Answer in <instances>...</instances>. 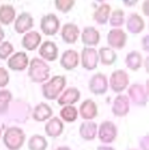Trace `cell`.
Here are the masks:
<instances>
[{"instance_id": "1", "label": "cell", "mask_w": 149, "mask_h": 150, "mask_svg": "<svg viewBox=\"0 0 149 150\" xmlns=\"http://www.w3.org/2000/svg\"><path fill=\"white\" fill-rule=\"evenodd\" d=\"M51 68L47 62L40 57H34L28 65V77L35 84H44L49 80Z\"/></svg>"}, {"instance_id": "2", "label": "cell", "mask_w": 149, "mask_h": 150, "mask_svg": "<svg viewBox=\"0 0 149 150\" xmlns=\"http://www.w3.org/2000/svg\"><path fill=\"white\" fill-rule=\"evenodd\" d=\"M65 86H67V77L61 74L53 76L43 84L41 93L47 100H57L65 89Z\"/></svg>"}, {"instance_id": "3", "label": "cell", "mask_w": 149, "mask_h": 150, "mask_svg": "<svg viewBox=\"0 0 149 150\" xmlns=\"http://www.w3.org/2000/svg\"><path fill=\"white\" fill-rule=\"evenodd\" d=\"M26 142V133L21 127H7L3 134V144L8 150H20Z\"/></svg>"}, {"instance_id": "4", "label": "cell", "mask_w": 149, "mask_h": 150, "mask_svg": "<svg viewBox=\"0 0 149 150\" xmlns=\"http://www.w3.org/2000/svg\"><path fill=\"white\" fill-rule=\"evenodd\" d=\"M108 82H109V88L112 89L115 93L121 94L125 89L129 88V76H128L127 71L117 69V71L112 72Z\"/></svg>"}, {"instance_id": "5", "label": "cell", "mask_w": 149, "mask_h": 150, "mask_svg": "<svg viewBox=\"0 0 149 150\" xmlns=\"http://www.w3.org/2000/svg\"><path fill=\"white\" fill-rule=\"evenodd\" d=\"M117 136H118V129L115 122L103 121L101 124L98 125L97 137L104 145H109V144H112V142H115Z\"/></svg>"}, {"instance_id": "6", "label": "cell", "mask_w": 149, "mask_h": 150, "mask_svg": "<svg viewBox=\"0 0 149 150\" xmlns=\"http://www.w3.org/2000/svg\"><path fill=\"white\" fill-rule=\"evenodd\" d=\"M60 28V19L55 13H47L40 20V29L47 36H55Z\"/></svg>"}, {"instance_id": "7", "label": "cell", "mask_w": 149, "mask_h": 150, "mask_svg": "<svg viewBox=\"0 0 149 150\" xmlns=\"http://www.w3.org/2000/svg\"><path fill=\"white\" fill-rule=\"evenodd\" d=\"M88 88L96 96H101L108 92L109 88V82H108V77L104 73H96L89 79L88 82Z\"/></svg>"}, {"instance_id": "8", "label": "cell", "mask_w": 149, "mask_h": 150, "mask_svg": "<svg viewBox=\"0 0 149 150\" xmlns=\"http://www.w3.org/2000/svg\"><path fill=\"white\" fill-rule=\"evenodd\" d=\"M128 98L129 101H132L136 106H145L146 102H148L149 97L145 92L144 85L135 82L128 88Z\"/></svg>"}, {"instance_id": "9", "label": "cell", "mask_w": 149, "mask_h": 150, "mask_svg": "<svg viewBox=\"0 0 149 150\" xmlns=\"http://www.w3.org/2000/svg\"><path fill=\"white\" fill-rule=\"evenodd\" d=\"M80 62L81 67L87 71H95L98 64V53L95 48L84 47L80 53Z\"/></svg>"}, {"instance_id": "10", "label": "cell", "mask_w": 149, "mask_h": 150, "mask_svg": "<svg viewBox=\"0 0 149 150\" xmlns=\"http://www.w3.org/2000/svg\"><path fill=\"white\" fill-rule=\"evenodd\" d=\"M127 40H128L127 33L121 28H112L107 35L108 47L112 48L113 51L115 49H123L127 45Z\"/></svg>"}, {"instance_id": "11", "label": "cell", "mask_w": 149, "mask_h": 150, "mask_svg": "<svg viewBox=\"0 0 149 150\" xmlns=\"http://www.w3.org/2000/svg\"><path fill=\"white\" fill-rule=\"evenodd\" d=\"M39 54L40 59H43L45 62L56 61L59 57V47L56 45L55 41L47 40V41L41 42V45L39 47Z\"/></svg>"}, {"instance_id": "12", "label": "cell", "mask_w": 149, "mask_h": 150, "mask_svg": "<svg viewBox=\"0 0 149 150\" xmlns=\"http://www.w3.org/2000/svg\"><path fill=\"white\" fill-rule=\"evenodd\" d=\"M14 28L16 33L26 35L34 28V17L29 12H21L14 21Z\"/></svg>"}, {"instance_id": "13", "label": "cell", "mask_w": 149, "mask_h": 150, "mask_svg": "<svg viewBox=\"0 0 149 150\" xmlns=\"http://www.w3.org/2000/svg\"><path fill=\"white\" fill-rule=\"evenodd\" d=\"M8 68L14 72H23L28 68L29 59L26 52H16L8 59Z\"/></svg>"}, {"instance_id": "14", "label": "cell", "mask_w": 149, "mask_h": 150, "mask_svg": "<svg viewBox=\"0 0 149 150\" xmlns=\"http://www.w3.org/2000/svg\"><path fill=\"white\" fill-rule=\"evenodd\" d=\"M130 110V101L125 94H117L112 102V113L116 117H125Z\"/></svg>"}, {"instance_id": "15", "label": "cell", "mask_w": 149, "mask_h": 150, "mask_svg": "<svg viewBox=\"0 0 149 150\" xmlns=\"http://www.w3.org/2000/svg\"><path fill=\"white\" fill-rule=\"evenodd\" d=\"M80 97H81V93H80L79 89L75 88V86H71V88L63 91V93L57 98V102H59L60 106H72L79 101Z\"/></svg>"}, {"instance_id": "16", "label": "cell", "mask_w": 149, "mask_h": 150, "mask_svg": "<svg viewBox=\"0 0 149 150\" xmlns=\"http://www.w3.org/2000/svg\"><path fill=\"white\" fill-rule=\"evenodd\" d=\"M97 114H98V108H97V104L93 100L88 98L81 102V105L79 108V116L84 121H93V118H96Z\"/></svg>"}, {"instance_id": "17", "label": "cell", "mask_w": 149, "mask_h": 150, "mask_svg": "<svg viewBox=\"0 0 149 150\" xmlns=\"http://www.w3.org/2000/svg\"><path fill=\"white\" fill-rule=\"evenodd\" d=\"M60 35L65 44H75L80 37V29L75 23H65L60 28Z\"/></svg>"}, {"instance_id": "18", "label": "cell", "mask_w": 149, "mask_h": 150, "mask_svg": "<svg viewBox=\"0 0 149 150\" xmlns=\"http://www.w3.org/2000/svg\"><path fill=\"white\" fill-rule=\"evenodd\" d=\"M80 62V54L75 49H67L60 57V65L65 71H73L79 65Z\"/></svg>"}, {"instance_id": "19", "label": "cell", "mask_w": 149, "mask_h": 150, "mask_svg": "<svg viewBox=\"0 0 149 150\" xmlns=\"http://www.w3.org/2000/svg\"><path fill=\"white\" fill-rule=\"evenodd\" d=\"M44 132L48 137L57 138V137H60L63 134V132H64V122L60 118H57V117H52V118H49L45 122Z\"/></svg>"}, {"instance_id": "20", "label": "cell", "mask_w": 149, "mask_h": 150, "mask_svg": "<svg viewBox=\"0 0 149 150\" xmlns=\"http://www.w3.org/2000/svg\"><path fill=\"white\" fill-rule=\"evenodd\" d=\"M80 37H81V41L85 47L93 48L100 42V37L101 36H100V32L95 27H85L83 29V32H80Z\"/></svg>"}, {"instance_id": "21", "label": "cell", "mask_w": 149, "mask_h": 150, "mask_svg": "<svg viewBox=\"0 0 149 150\" xmlns=\"http://www.w3.org/2000/svg\"><path fill=\"white\" fill-rule=\"evenodd\" d=\"M52 117H53V110H52L51 106L48 104H45V102L37 104L34 108V110H32V118L37 122L48 121V120L52 118Z\"/></svg>"}, {"instance_id": "22", "label": "cell", "mask_w": 149, "mask_h": 150, "mask_svg": "<svg viewBox=\"0 0 149 150\" xmlns=\"http://www.w3.org/2000/svg\"><path fill=\"white\" fill-rule=\"evenodd\" d=\"M125 25H127V29L129 33L138 35L145 28V21L138 13H130L128 16V19L125 20Z\"/></svg>"}, {"instance_id": "23", "label": "cell", "mask_w": 149, "mask_h": 150, "mask_svg": "<svg viewBox=\"0 0 149 150\" xmlns=\"http://www.w3.org/2000/svg\"><path fill=\"white\" fill-rule=\"evenodd\" d=\"M21 45L26 51H35L41 45V35L36 31L27 32L21 40Z\"/></svg>"}, {"instance_id": "24", "label": "cell", "mask_w": 149, "mask_h": 150, "mask_svg": "<svg viewBox=\"0 0 149 150\" xmlns=\"http://www.w3.org/2000/svg\"><path fill=\"white\" fill-rule=\"evenodd\" d=\"M97 124L95 121H83L79 127V134L84 141H93L97 137Z\"/></svg>"}, {"instance_id": "25", "label": "cell", "mask_w": 149, "mask_h": 150, "mask_svg": "<svg viewBox=\"0 0 149 150\" xmlns=\"http://www.w3.org/2000/svg\"><path fill=\"white\" fill-rule=\"evenodd\" d=\"M111 12H112V8H111L109 4L101 3L96 8V11L93 12V20L97 24H100V25H104V24L108 23V20H109Z\"/></svg>"}, {"instance_id": "26", "label": "cell", "mask_w": 149, "mask_h": 150, "mask_svg": "<svg viewBox=\"0 0 149 150\" xmlns=\"http://www.w3.org/2000/svg\"><path fill=\"white\" fill-rule=\"evenodd\" d=\"M98 53V62H101L103 65L105 67H111L113 65L117 60V54L109 47H101V48L97 51Z\"/></svg>"}, {"instance_id": "27", "label": "cell", "mask_w": 149, "mask_h": 150, "mask_svg": "<svg viewBox=\"0 0 149 150\" xmlns=\"http://www.w3.org/2000/svg\"><path fill=\"white\" fill-rule=\"evenodd\" d=\"M16 19V11L11 4L0 6V25H9Z\"/></svg>"}, {"instance_id": "28", "label": "cell", "mask_w": 149, "mask_h": 150, "mask_svg": "<svg viewBox=\"0 0 149 150\" xmlns=\"http://www.w3.org/2000/svg\"><path fill=\"white\" fill-rule=\"evenodd\" d=\"M143 54L137 51H130L129 53L125 56V65H127L128 69L130 71H138V69L143 67Z\"/></svg>"}, {"instance_id": "29", "label": "cell", "mask_w": 149, "mask_h": 150, "mask_svg": "<svg viewBox=\"0 0 149 150\" xmlns=\"http://www.w3.org/2000/svg\"><path fill=\"white\" fill-rule=\"evenodd\" d=\"M48 141L41 134H34L28 139V149L29 150H47Z\"/></svg>"}, {"instance_id": "30", "label": "cell", "mask_w": 149, "mask_h": 150, "mask_svg": "<svg viewBox=\"0 0 149 150\" xmlns=\"http://www.w3.org/2000/svg\"><path fill=\"white\" fill-rule=\"evenodd\" d=\"M12 101V92L8 89H0V116L8 113Z\"/></svg>"}, {"instance_id": "31", "label": "cell", "mask_w": 149, "mask_h": 150, "mask_svg": "<svg viewBox=\"0 0 149 150\" xmlns=\"http://www.w3.org/2000/svg\"><path fill=\"white\" fill-rule=\"evenodd\" d=\"M79 117V110H77L75 106H63L61 110H60V120H61L63 122H68V124H71V122H75L76 121V118Z\"/></svg>"}, {"instance_id": "32", "label": "cell", "mask_w": 149, "mask_h": 150, "mask_svg": "<svg viewBox=\"0 0 149 150\" xmlns=\"http://www.w3.org/2000/svg\"><path fill=\"white\" fill-rule=\"evenodd\" d=\"M108 24H109L112 28H121V25L125 24V13H124L123 9L117 8V9L111 12Z\"/></svg>"}, {"instance_id": "33", "label": "cell", "mask_w": 149, "mask_h": 150, "mask_svg": "<svg viewBox=\"0 0 149 150\" xmlns=\"http://www.w3.org/2000/svg\"><path fill=\"white\" fill-rule=\"evenodd\" d=\"M75 7V0H55V8L63 13H68Z\"/></svg>"}, {"instance_id": "34", "label": "cell", "mask_w": 149, "mask_h": 150, "mask_svg": "<svg viewBox=\"0 0 149 150\" xmlns=\"http://www.w3.org/2000/svg\"><path fill=\"white\" fill-rule=\"evenodd\" d=\"M14 54V45L9 41H3L0 44V60H8Z\"/></svg>"}, {"instance_id": "35", "label": "cell", "mask_w": 149, "mask_h": 150, "mask_svg": "<svg viewBox=\"0 0 149 150\" xmlns=\"http://www.w3.org/2000/svg\"><path fill=\"white\" fill-rule=\"evenodd\" d=\"M9 84V73L6 68L0 67V89H6V86Z\"/></svg>"}, {"instance_id": "36", "label": "cell", "mask_w": 149, "mask_h": 150, "mask_svg": "<svg viewBox=\"0 0 149 150\" xmlns=\"http://www.w3.org/2000/svg\"><path fill=\"white\" fill-rule=\"evenodd\" d=\"M138 146L140 150H149V134H145L138 139Z\"/></svg>"}, {"instance_id": "37", "label": "cell", "mask_w": 149, "mask_h": 150, "mask_svg": "<svg viewBox=\"0 0 149 150\" xmlns=\"http://www.w3.org/2000/svg\"><path fill=\"white\" fill-rule=\"evenodd\" d=\"M141 48H143L144 52L149 53V35H145V36L141 39Z\"/></svg>"}, {"instance_id": "38", "label": "cell", "mask_w": 149, "mask_h": 150, "mask_svg": "<svg viewBox=\"0 0 149 150\" xmlns=\"http://www.w3.org/2000/svg\"><path fill=\"white\" fill-rule=\"evenodd\" d=\"M141 9H143V13L149 17V0H145V1H144L143 6H141Z\"/></svg>"}, {"instance_id": "39", "label": "cell", "mask_w": 149, "mask_h": 150, "mask_svg": "<svg viewBox=\"0 0 149 150\" xmlns=\"http://www.w3.org/2000/svg\"><path fill=\"white\" fill-rule=\"evenodd\" d=\"M137 1L138 0H123V3L125 7H135V6H137Z\"/></svg>"}, {"instance_id": "40", "label": "cell", "mask_w": 149, "mask_h": 150, "mask_svg": "<svg viewBox=\"0 0 149 150\" xmlns=\"http://www.w3.org/2000/svg\"><path fill=\"white\" fill-rule=\"evenodd\" d=\"M143 67L145 68V72H146V73L149 74V56L144 59V61H143Z\"/></svg>"}, {"instance_id": "41", "label": "cell", "mask_w": 149, "mask_h": 150, "mask_svg": "<svg viewBox=\"0 0 149 150\" xmlns=\"http://www.w3.org/2000/svg\"><path fill=\"white\" fill-rule=\"evenodd\" d=\"M96 150H115L112 146H109V145H101V146H98Z\"/></svg>"}, {"instance_id": "42", "label": "cell", "mask_w": 149, "mask_h": 150, "mask_svg": "<svg viewBox=\"0 0 149 150\" xmlns=\"http://www.w3.org/2000/svg\"><path fill=\"white\" fill-rule=\"evenodd\" d=\"M4 37H6V33H4L3 28H1V25H0V44L4 41Z\"/></svg>"}, {"instance_id": "43", "label": "cell", "mask_w": 149, "mask_h": 150, "mask_svg": "<svg viewBox=\"0 0 149 150\" xmlns=\"http://www.w3.org/2000/svg\"><path fill=\"white\" fill-rule=\"evenodd\" d=\"M144 88H145V92H146V94H148V97H149V79L146 80L145 86H144Z\"/></svg>"}, {"instance_id": "44", "label": "cell", "mask_w": 149, "mask_h": 150, "mask_svg": "<svg viewBox=\"0 0 149 150\" xmlns=\"http://www.w3.org/2000/svg\"><path fill=\"white\" fill-rule=\"evenodd\" d=\"M55 150H71V147H68V146H59V147H56Z\"/></svg>"}, {"instance_id": "45", "label": "cell", "mask_w": 149, "mask_h": 150, "mask_svg": "<svg viewBox=\"0 0 149 150\" xmlns=\"http://www.w3.org/2000/svg\"><path fill=\"white\" fill-rule=\"evenodd\" d=\"M0 139H1V127H0Z\"/></svg>"}, {"instance_id": "46", "label": "cell", "mask_w": 149, "mask_h": 150, "mask_svg": "<svg viewBox=\"0 0 149 150\" xmlns=\"http://www.w3.org/2000/svg\"><path fill=\"white\" fill-rule=\"evenodd\" d=\"M148 28H149V24H148Z\"/></svg>"}, {"instance_id": "47", "label": "cell", "mask_w": 149, "mask_h": 150, "mask_svg": "<svg viewBox=\"0 0 149 150\" xmlns=\"http://www.w3.org/2000/svg\"><path fill=\"white\" fill-rule=\"evenodd\" d=\"M130 150H135V149H130Z\"/></svg>"}]
</instances>
